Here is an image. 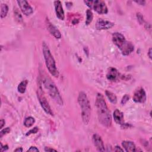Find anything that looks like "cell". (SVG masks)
Returning a JSON list of instances; mask_svg holds the SVG:
<instances>
[{"mask_svg": "<svg viewBox=\"0 0 152 152\" xmlns=\"http://www.w3.org/2000/svg\"><path fill=\"white\" fill-rule=\"evenodd\" d=\"M98 117L101 125L105 127H110L112 124V117L108 109L104 96L101 93H98L96 100Z\"/></svg>", "mask_w": 152, "mask_h": 152, "instance_id": "1", "label": "cell"}, {"mask_svg": "<svg viewBox=\"0 0 152 152\" xmlns=\"http://www.w3.org/2000/svg\"><path fill=\"white\" fill-rule=\"evenodd\" d=\"M78 103L81 109L83 122L85 125H88L90 121L91 116V106L90 101L84 92L79 93Z\"/></svg>", "mask_w": 152, "mask_h": 152, "instance_id": "2", "label": "cell"}, {"mask_svg": "<svg viewBox=\"0 0 152 152\" xmlns=\"http://www.w3.org/2000/svg\"><path fill=\"white\" fill-rule=\"evenodd\" d=\"M43 84L44 85L45 89L48 90L49 96L55 102L60 106H62L64 104L62 98L56 88L55 83L52 81L49 77L45 76L43 77Z\"/></svg>", "mask_w": 152, "mask_h": 152, "instance_id": "3", "label": "cell"}, {"mask_svg": "<svg viewBox=\"0 0 152 152\" xmlns=\"http://www.w3.org/2000/svg\"><path fill=\"white\" fill-rule=\"evenodd\" d=\"M42 50L46 66L49 72L52 76L58 77L59 76V72L56 68L55 61L50 51L48 46L45 42L42 43Z\"/></svg>", "mask_w": 152, "mask_h": 152, "instance_id": "4", "label": "cell"}, {"mask_svg": "<svg viewBox=\"0 0 152 152\" xmlns=\"http://www.w3.org/2000/svg\"><path fill=\"white\" fill-rule=\"evenodd\" d=\"M84 3L91 9H93L99 14H105L108 11L107 6L104 1L100 0L96 1H84Z\"/></svg>", "mask_w": 152, "mask_h": 152, "instance_id": "5", "label": "cell"}, {"mask_svg": "<svg viewBox=\"0 0 152 152\" xmlns=\"http://www.w3.org/2000/svg\"><path fill=\"white\" fill-rule=\"evenodd\" d=\"M37 96L39 100V102L43 108V110H44V111L47 114L51 116H53V112L51 110V108H50L48 102L46 100V98L44 96V94H43L41 86H39V88L38 89V93H37Z\"/></svg>", "mask_w": 152, "mask_h": 152, "instance_id": "6", "label": "cell"}, {"mask_svg": "<svg viewBox=\"0 0 152 152\" xmlns=\"http://www.w3.org/2000/svg\"><path fill=\"white\" fill-rule=\"evenodd\" d=\"M133 100L135 103L143 104L146 100V93L143 88H140L136 90L133 95Z\"/></svg>", "mask_w": 152, "mask_h": 152, "instance_id": "7", "label": "cell"}, {"mask_svg": "<svg viewBox=\"0 0 152 152\" xmlns=\"http://www.w3.org/2000/svg\"><path fill=\"white\" fill-rule=\"evenodd\" d=\"M17 3L20 7L21 11L25 16H30L33 13V10L32 7L25 0H19V1H17Z\"/></svg>", "mask_w": 152, "mask_h": 152, "instance_id": "8", "label": "cell"}, {"mask_svg": "<svg viewBox=\"0 0 152 152\" xmlns=\"http://www.w3.org/2000/svg\"><path fill=\"white\" fill-rule=\"evenodd\" d=\"M118 48L120 49L122 54L124 56L129 55L134 50V46L133 43L127 40H125Z\"/></svg>", "mask_w": 152, "mask_h": 152, "instance_id": "9", "label": "cell"}, {"mask_svg": "<svg viewBox=\"0 0 152 152\" xmlns=\"http://www.w3.org/2000/svg\"><path fill=\"white\" fill-rule=\"evenodd\" d=\"M114 26V23L111 22V21L104 20L102 19H99L96 21L95 27L96 28V29L99 31H102V30L110 29L112 28Z\"/></svg>", "mask_w": 152, "mask_h": 152, "instance_id": "10", "label": "cell"}, {"mask_svg": "<svg viewBox=\"0 0 152 152\" xmlns=\"http://www.w3.org/2000/svg\"><path fill=\"white\" fill-rule=\"evenodd\" d=\"M92 141L94 146H95L98 151H105L104 141L99 135L97 134H93L92 137Z\"/></svg>", "mask_w": 152, "mask_h": 152, "instance_id": "11", "label": "cell"}, {"mask_svg": "<svg viewBox=\"0 0 152 152\" xmlns=\"http://www.w3.org/2000/svg\"><path fill=\"white\" fill-rule=\"evenodd\" d=\"M54 6L56 17L61 20H64L65 19V15L61 2L60 1H54Z\"/></svg>", "mask_w": 152, "mask_h": 152, "instance_id": "12", "label": "cell"}, {"mask_svg": "<svg viewBox=\"0 0 152 152\" xmlns=\"http://www.w3.org/2000/svg\"><path fill=\"white\" fill-rule=\"evenodd\" d=\"M46 21L47 28L49 33L52 35H53L56 39H60L61 38V34L59 31V30L54 25H53L51 23H50L48 19H46Z\"/></svg>", "mask_w": 152, "mask_h": 152, "instance_id": "13", "label": "cell"}, {"mask_svg": "<svg viewBox=\"0 0 152 152\" xmlns=\"http://www.w3.org/2000/svg\"><path fill=\"white\" fill-rule=\"evenodd\" d=\"M120 74L119 73L118 71L113 67H111L109 68L108 71V73L106 74V77L108 80L111 82H115L119 78Z\"/></svg>", "mask_w": 152, "mask_h": 152, "instance_id": "14", "label": "cell"}, {"mask_svg": "<svg viewBox=\"0 0 152 152\" xmlns=\"http://www.w3.org/2000/svg\"><path fill=\"white\" fill-rule=\"evenodd\" d=\"M126 40L124 36L120 33L115 32L112 35V41L114 44L119 48Z\"/></svg>", "mask_w": 152, "mask_h": 152, "instance_id": "15", "label": "cell"}, {"mask_svg": "<svg viewBox=\"0 0 152 152\" xmlns=\"http://www.w3.org/2000/svg\"><path fill=\"white\" fill-rule=\"evenodd\" d=\"M113 117L115 122L117 123V124L122 125V124H124V114L119 110H116L114 111L113 114Z\"/></svg>", "mask_w": 152, "mask_h": 152, "instance_id": "16", "label": "cell"}, {"mask_svg": "<svg viewBox=\"0 0 152 152\" xmlns=\"http://www.w3.org/2000/svg\"><path fill=\"white\" fill-rule=\"evenodd\" d=\"M122 146L124 148L125 150L127 152L135 151L136 147L134 142L131 141L124 140L122 142Z\"/></svg>", "mask_w": 152, "mask_h": 152, "instance_id": "17", "label": "cell"}, {"mask_svg": "<svg viewBox=\"0 0 152 152\" xmlns=\"http://www.w3.org/2000/svg\"><path fill=\"white\" fill-rule=\"evenodd\" d=\"M106 96H107L108 99H109L110 102L113 104H116L117 102V98L116 96L114 93H113L111 92H110L108 90H106L105 92Z\"/></svg>", "mask_w": 152, "mask_h": 152, "instance_id": "18", "label": "cell"}, {"mask_svg": "<svg viewBox=\"0 0 152 152\" xmlns=\"http://www.w3.org/2000/svg\"><path fill=\"white\" fill-rule=\"evenodd\" d=\"M27 84H28V81L27 80H23L21 82L18 86L17 88L18 92L20 93H25L26 90Z\"/></svg>", "mask_w": 152, "mask_h": 152, "instance_id": "19", "label": "cell"}, {"mask_svg": "<svg viewBox=\"0 0 152 152\" xmlns=\"http://www.w3.org/2000/svg\"><path fill=\"white\" fill-rule=\"evenodd\" d=\"M8 12H9L8 5H7L6 4H2L1 5V14H0L1 19L5 18L7 16Z\"/></svg>", "mask_w": 152, "mask_h": 152, "instance_id": "20", "label": "cell"}, {"mask_svg": "<svg viewBox=\"0 0 152 152\" xmlns=\"http://www.w3.org/2000/svg\"><path fill=\"white\" fill-rule=\"evenodd\" d=\"M93 14L90 9H89L86 11V25H89L93 20Z\"/></svg>", "mask_w": 152, "mask_h": 152, "instance_id": "21", "label": "cell"}, {"mask_svg": "<svg viewBox=\"0 0 152 152\" xmlns=\"http://www.w3.org/2000/svg\"><path fill=\"white\" fill-rule=\"evenodd\" d=\"M35 119L33 117H29L25 119L24 121V125L27 128H30L35 124Z\"/></svg>", "mask_w": 152, "mask_h": 152, "instance_id": "22", "label": "cell"}, {"mask_svg": "<svg viewBox=\"0 0 152 152\" xmlns=\"http://www.w3.org/2000/svg\"><path fill=\"white\" fill-rule=\"evenodd\" d=\"M14 16H15V17L16 19V20L18 21L19 23H21L23 21V18L22 16L20 14V13H19V11H18L17 9H15L14 11Z\"/></svg>", "mask_w": 152, "mask_h": 152, "instance_id": "23", "label": "cell"}, {"mask_svg": "<svg viewBox=\"0 0 152 152\" xmlns=\"http://www.w3.org/2000/svg\"><path fill=\"white\" fill-rule=\"evenodd\" d=\"M10 132V128L9 127H7V128H5L2 129L1 131L0 132V137L2 138L4 135L9 134Z\"/></svg>", "mask_w": 152, "mask_h": 152, "instance_id": "24", "label": "cell"}, {"mask_svg": "<svg viewBox=\"0 0 152 152\" xmlns=\"http://www.w3.org/2000/svg\"><path fill=\"white\" fill-rule=\"evenodd\" d=\"M39 131V129L37 127H34L33 128L31 129L30 131H29L26 134V136H28V135H30L31 134H36V133H37Z\"/></svg>", "mask_w": 152, "mask_h": 152, "instance_id": "25", "label": "cell"}, {"mask_svg": "<svg viewBox=\"0 0 152 152\" xmlns=\"http://www.w3.org/2000/svg\"><path fill=\"white\" fill-rule=\"evenodd\" d=\"M129 97L128 95H125L124 96H123V98H122V100H121V104L122 105H125V104L127 103L128 101L129 100Z\"/></svg>", "mask_w": 152, "mask_h": 152, "instance_id": "26", "label": "cell"}, {"mask_svg": "<svg viewBox=\"0 0 152 152\" xmlns=\"http://www.w3.org/2000/svg\"><path fill=\"white\" fill-rule=\"evenodd\" d=\"M137 19H138V21L140 23V24H143L144 23V19H143V16L142 14L140 13H138L137 14Z\"/></svg>", "mask_w": 152, "mask_h": 152, "instance_id": "27", "label": "cell"}, {"mask_svg": "<svg viewBox=\"0 0 152 152\" xmlns=\"http://www.w3.org/2000/svg\"><path fill=\"white\" fill-rule=\"evenodd\" d=\"M9 149V146L8 145H5V146H3V144L1 143V150H0V151H1V152H3L4 151H6Z\"/></svg>", "mask_w": 152, "mask_h": 152, "instance_id": "28", "label": "cell"}, {"mask_svg": "<svg viewBox=\"0 0 152 152\" xmlns=\"http://www.w3.org/2000/svg\"><path fill=\"white\" fill-rule=\"evenodd\" d=\"M27 151H39V150L35 146H31L27 150Z\"/></svg>", "mask_w": 152, "mask_h": 152, "instance_id": "29", "label": "cell"}, {"mask_svg": "<svg viewBox=\"0 0 152 152\" xmlns=\"http://www.w3.org/2000/svg\"><path fill=\"white\" fill-rule=\"evenodd\" d=\"M45 151H48V152H52V151H56V150L55 149H54L51 147H46L45 148Z\"/></svg>", "mask_w": 152, "mask_h": 152, "instance_id": "30", "label": "cell"}, {"mask_svg": "<svg viewBox=\"0 0 152 152\" xmlns=\"http://www.w3.org/2000/svg\"><path fill=\"white\" fill-rule=\"evenodd\" d=\"M114 151H117V152H118V151H124V149H121V148L119 146H116L115 147Z\"/></svg>", "mask_w": 152, "mask_h": 152, "instance_id": "31", "label": "cell"}, {"mask_svg": "<svg viewBox=\"0 0 152 152\" xmlns=\"http://www.w3.org/2000/svg\"><path fill=\"white\" fill-rule=\"evenodd\" d=\"M135 3L139 4L140 5H144L146 4V1H134Z\"/></svg>", "mask_w": 152, "mask_h": 152, "instance_id": "32", "label": "cell"}, {"mask_svg": "<svg viewBox=\"0 0 152 152\" xmlns=\"http://www.w3.org/2000/svg\"><path fill=\"white\" fill-rule=\"evenodd\" d=\"M0 124H1V126H0V128L2 129L5 125V121L3 119H1V121H0Z\"/></svg>", "mask_w": 152, "mask_h": 152, "instance_id": "33", "label": "cell"}, {"mask_svg": "<svg viewBox=\"0 0 152 152\" xmlns=\"http://www.w3.org/2000/svg\"><path fill=\"white\" fill-rule=\"evenodd\" d=\"M23 151V150L21 147H18L16 150H14V151H16V152H21Z\"/></svg>", "mask_w": 152, "mask_h": 152, "instance_id": "34", "label": "cell"}, {"mask_svg": "<svg viewBox=\"0 0 152 152\" xmlns=\"http://www.w3.org/2000/svg\"><path fill=\"white\" fill-rule=\"evenodd\" d=\"M151 48H150L148 52V56L150 58V59H151Z\"/></svg>", "mask_w": 152, "mask_h": 152, "instance_id": "35", "label": "cell"}]
</instances>
